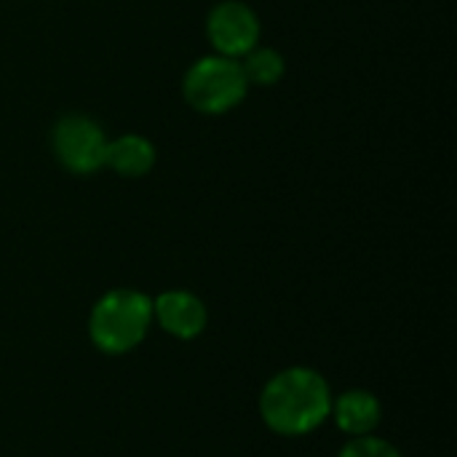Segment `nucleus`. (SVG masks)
Masks as SVG:
<instances>
[{"instance_id": "1", "label": "nucleus", "mask_w": 457, "mask_h": 457, "mask_svg": "<svg viewBox=\"0 0 457 457\" xmlns=\"http://www.w3.org/2000/svg\"><path fill=\"white\" fill-rule=\"evenodd\" d=\"M332 388L313 367H287L276 372L260 394L262 423L287 439L308 436L327 423Z\"/></svg>"}, {"instance_id": "10", "label": "nucleus", "mask_w": 457, "mask_h": 457, "mask_svg": "<svg viewBox=\"0 0 457 457\" xmlns=\"http://www.w3.org/2000/svg\"><path fill=\"white\" fill-rule=\"evenodd\" d=\"M337 457H402V453L388 439L367 434V436H353L351 442H345Z\"/></svg>"}, {"instance_id": "2", "label": "nucleus", "mask_w": 457, "mask_h": 457, "mask_svg": "<svg viewBox=\"0 0 457 457\" xmlns=\"http://www.w3.org/2000/svg\"><path fill=\"white\" fill-rule=\"evenodd\" d=\"M153 327V297L139 289H110L88 313V337L104 356L131 353Z\"/></svg>"}, {"instance_id": "9", "label": "nucleus", "mask_w": 457, "mask_h": 457, "mask_svg": "<svg viewBox=\"0 0 457 457\" xmlns=\"http://www.w3.org/2000/svg\"><path fill=\"white\" fill-rule=\"evenodd\" d=\"M241 70L246 75L249 86H260V88H270L276 83H281V78L287 75V59L278 48L257 43L246 56L238 59Z\"/></svg>"}, {"instance_id": "6", "label": "nucleus", "mask_w": 457, "mask_h": 457, "mask_svg": "<svg viewBox=\"0 0 457 457\" xmlns=\"http://www.w3.org/2000/svg\"><path fill=\"white\" fill-rule=\"evenodd\" d=\"M153 324H158L169 337L190 343L206 332L209 311L198 295L187 289H166L153 297Z\"/></svg>"}, {"instance_id": "3", "label": "nucleus", "mask_w": 457, "mask_h": 457, "mask_svg": "<svg viewBox=\"0 0 457 457\" xmlns=\"http://www.w3.org/2000/svg\"><path fill=\"white\" fill-rule=\"evenodd\" d=\"M249 88L241 62L214 51L198 56L182 78V96L201 115L233 112L246 99Z\"/></svg>"}, {"instance_id": "4", "label": "nucleus", "mask_w": 457, "mask_h": 457, "mask_svg": "<svg viewBox=\"0 0 457 457\" xmlns=\"http://www.w3.org/2000/svg\"><path fill=\"white\" fill-rule=\"evenodd\" d=\"M107 142L102 123L86 112H64L51 129V153L75 177H91L104 169Z\"/></svg>"}, {"instance_id": "5", "label": "nucleus", "mask_w": 457, "mask_h": 457, "mask_svg": "<svg viewBox=\"0 0 457 457\" xmlns=\"http://www.w3.org/2000/svg\"><path fill=\"white\" fill-rule=\"evenodd\" d=\"M206 40L214 54L241 59L262 43V21L244 0H220L206 16Z\"/></svg>"}, {"instance_id": "8", "label": "nucleus", "mask_w": 457, "mask_h": 457, "mask_svg": "<svg viewBox=\"0 0 457 457\" xmlns=\"http://www.w3.org/2000/svg\"><path fill=\"white\" fill-rule=\"evenodd\" d=\"M158 163V147L142 134H120L107 142L104 169L115 171L123 179H142Z\"/></svg>"}, {"instance_id": "7", "label": "nucleus", "mask_w": 457, "mask_h": 457, "mask_svg": "<svg viewBox=\"0 0 457 457\" xmlns=\"http://www.w3.org/2000/svg\"><path fill=\"white\" fill-rule=\"evenodd\" d=\"M337 428L343 434L353 436H367L375 434L380 420H383V404L372 391L364 388H351L340 396H332V412Z\"/></svg>"}]
</instances>
